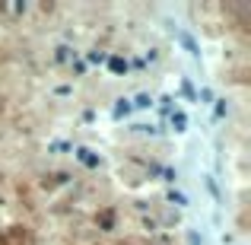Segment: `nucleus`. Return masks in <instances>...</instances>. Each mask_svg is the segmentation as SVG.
<instances>
[{
	"instance_id": "obj_1",
	"label": "nucleus",
	"mask_w": 251,
	"mask_h": 245,
	"mask_svg": "<svg viewBox=\"0 0 251 245\" xmlns=\"http://www.w3.org/2000/svg\"><path fill=\"white\" fill-rule=\"evenodd\" d=\"M111 70H115V74H124V70H127V61H121V57H111Z\"/></svg>"
},
{
	"instance_id": "obj_2",
	"label": "nucleus",
	"mask_w": 251,
	"mask_h": 245,
	"mask_svg": "<svg viewBox=\"0 0 251 245\" xmlns=\"http://www.w3.org/2000/svg\"><path fill=\"white\" fill-rule=\"evenodd\" d=\"M134 105H137V109H150V105H153V99H150L147 92H140V96H137V102H134Z\"/></svg>"
},
{
	"instance_id": "obj_3",
	"label": "nucleus",
	"mask_w": 251,
	"mask_h": 245,
	"mask_svg": "<svg viewBox=\"0 0 251 245\" xmlns=\"http://www.w3.org/2000/svg\"><path fill=\"white\" fill-rule=\"evenodd\" d=\"M184 121H188V118H184L181 111H178V115H172V124H175V131H184Z\"/></svg>"
},
{
	"instance_id": "obj_4",
	"label": "nucleus",
	"mask_w": 251,
	"mask_h": 245,
	"mask_svg": "<svg viewBox=\"0 0 251 245\" xmlns=\"http://www.w3.org/2000/svg\"><path fill=\"white\" fill-rule=\"evenodd\" d=\"M127 111H130V105H127V99H121V105H118V109H115V115H127Z\"/></svg>"
},
{
	"instance_id": "obj_5",
	"label": "nucleus",
	"mask_w": 251,
	"mask_h": 245,
	"mask_svg": "<svg viewBox=\"0 0 251 245\" xmlns=\"http://www.w3.org/2000/svg\"><path fill=\"white\" fill-rule=\"evenodd\" d=\"M172 204H178V207H184V194H175V191H172Z\"/></svg>"
},
{
	"instance_id": "obj_6",
	"label": "nucleus",
	"mask_w": 251,
	"mask_h": 245,
	"mask_svg": "<svg viewBox=\"0 0 251 245\" xmlns=\"http://www.w3.org/2000/svg\"><path fill=\"white\" fill-rule=\"evenodd\" d=\"M89 61H92V64H102V61H105V54H99V51H92V54H89Z\"/></svg>"
}]
</instances>
